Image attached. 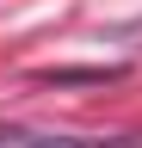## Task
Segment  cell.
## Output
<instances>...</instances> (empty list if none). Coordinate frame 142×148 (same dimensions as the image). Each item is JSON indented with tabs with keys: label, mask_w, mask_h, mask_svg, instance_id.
Returning <instances> with one entry per match:
<instances>
[{
	"label": "cell",
	"mask_w": 142,
	"mask_h": 148,
	"mask_svg": "<svg viewBox=\"0 0 142 148\" xmlns=\"http://www.w3.org/2000/svg\"><path fill=\"white\" fill-rule=\"evenodd\" d=\"M0 148H74L62 136H31V130H0Z\"/></svg>",
	"instance_id": "1"
}]
</instances>
